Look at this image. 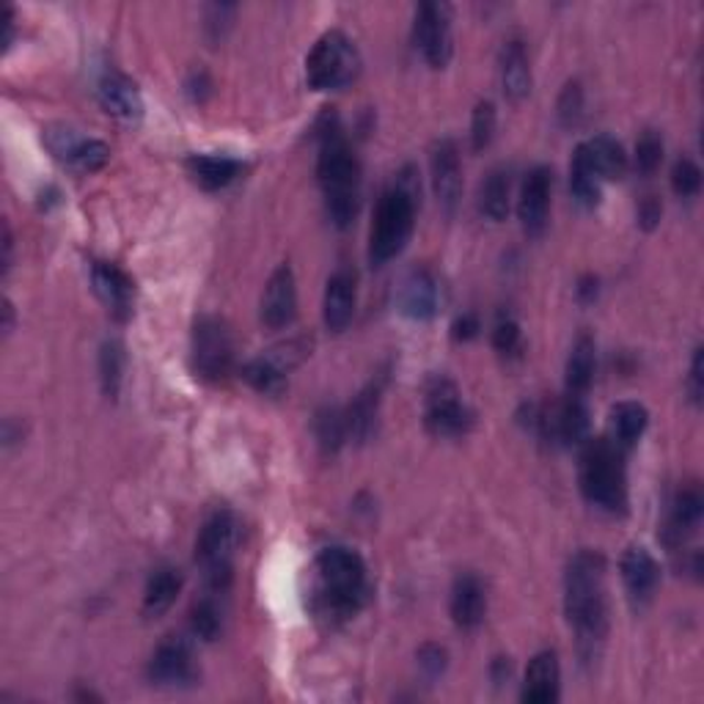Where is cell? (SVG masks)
<instances>
[{"label": "cell", "instance_id": "obj_1", "mask_svg": "<svg viewBox=\"0 0 704 704\" xmlns=\"http://www.w3.org/2000/svg\"><path fill=\"white\" fill-rule=\"evenodd\" d=\"M564 611L578 636L586 658H595L608 633L606 558L597 551H580L569 558L564 575Z\"/></svg>", "mask_w": 704, "mask_h": 704}, {"label": "cell", "instance_id": "obj_2", "mask_svg": "<svg viewBox=\"0 0 704 704\" xmlns=\"http://www.w3.org/2000/svg\"><path fill=\"white\" fill-rule=\"evenodd\" d=\"M317 177L326 193L328 215L339 228H348L361 204V166L337 121H331L322 132Z\"/></svg>", "mask_w": 704, "mask_h": 704}, {"label": "cell", "instance_id": "obj_3", "mask_svg": "<svg viewBox=\"0 0 704 704\" xmlns=\"http://www.w3.org/2000/svg\"><path fill=\"white\" fill-rule=\"evenodd\" d=\"M625 451L614 440H586L580 455V493L589 504L606 512H625L628 506V479H625Z\"/></svg>", "mask_w": 704, "mask_h": 704}, {"label": "cell", "instance_id": "obj_4", "mask_svg": "<svg viewBox=\"0 0 704 704\" xmlns=\"http://www.w3.org/2000/svg\"><path fill=\"white\" fill-rule=\"evenodd\" d=\"M317 573H320L322 600L337 617H352L366 602V564L350 547H326L317 558Z\"/></svg>", "mask_w": 704, "mask_h": 704}, {"label": "cell", "instance_id": "obj_5", "mask_svg": "<svg viewBox=\"0 0 704 704\" xmlns=\"http://www.w3.org/2000/svg\"><path fill=\"white\" fill-rule=\"evenodd\" d=\"M413 223H416L413 190L405 182L385 190L377 201L372 234H369V259H372V265H385V262L402 254V248H405L413 234Z\"/></svg>", "mask_w": 704, "mask_h": 704}, {"label": "cell", "instance_id": "obj_6", "mask_svg": "<svg viewBox=\"0 0 704 704\" xmlns=\"http://www.w3.org/2000/svg\"><path fill=\"white\" fill-rule=\"evenodd\" d=\"M361 72V55L350 36L342 31H328L306 61V77L317 92H339L348 88Z\"/></svg>", "mask_w": 704, "mask_h": 704}, {"label": "cell", "instance_id": "obj_7", "mask_svg": "<svg viewBox=\"0 0 704 704\" xmlns=\"http://www.w3.org/2000/svg\"><path fill=\"white\" fill-rule=\"evenodd\" d=\"M234 545H237V521L228 512H215L195 540V562L212 595H221L232 584Z\"/></svg>", "mask_w": 704, "mask_h": 704}, {"label": "cell", "instance_id": "obj_8", "mask_svg": "<svg viewBox=\"0 0 704 704\" xmlns=\"http://www.w3.org/2000/svg\"><path fill=\"white\" fill-rule=\"evenodd\" d=\"M424 424L438 438H460L471 429L473 413L462 402L460 391L451 380L435 377L424 399Z\"/></svg>", "mask_w": 704, "mask_h": 704}, {"label": "cell", "instance_id": "obj_9", "mask_svg": "<svg viewBox=\"0 0 704 704\" xmlns=\"http://www.w3.org/2000/svg\"><path fill=\"white\" fill-rule=\"evenodd\" d=\"M234 344L226 322L201 317L193 328V366L204 380H223L232 372Z\"/></svg>", "mask_w": 704, "mask_h": 704}, {"label": "cell", "instance_id": "obj_10", "mask_svg": "<svg viewBox=\"0 0 704 704\" xmlns=\"http://www.w3.org/2000/svg\"><path fill=\"white\" fill-rule=\"evenodd\" d=\"M413 39L422 50L424 61L433 70H444L455 53V39H451V9L446 3H422L413 22Z\"/></svg>", "mask_w": 704, "mask_h": 704}, {"label": "cell", "instance_id": "obj_11", "mask_svg": "<svg viewBox=\"0 0 704 704\" xmlns=\"http://www.w3.org/2000/svg\"><path fill=\"white\" fill-rule=\"evenodd\" d=\"M44 143L61 163L81 174H94V171L105 169L110 160L108 143L97 141V138H81L64 127L44 132Z\"/></svg>", "mask_w": 704, "mask_h": 704}, {"label": "cell", "instance_id": "obj_12", "mask_svg": "<svg viewBox=\"0 0 704 704\" xmlns=\"http://www.w3.org/2000/svg\"><path fill=\"white\" fill-rule=\"evenodd\" d=\"M149 678H152L154 685H163V689L193 685L195 678H199V669H195V655L190 641L179 639V636L166 639L154 650L152 661H149Z\"/></svg>", "mask_w": 704, "mask_h": 704}, {"label": "cell", "instance_id": "obj_13", "mask_svg": "<svg viewBox=\"0 0 704 704\" xmlns=\"http://www.w3.org/2000/svg\"><path fill=\"white\" fill-rule=\"evenodd\" d=\"M396 303H399L402 314L410 317V320H433L440 311V303H444V289H440V281L433 270L413 267L399 281Z\"/></svg>", "mask_w": 704, "mask_h": 704}, {"label": "cell", "instance_id": "obj_14", "mask_svg": "<svg viewBox=\"0 0 704 704\" xmlns=\"http://www.w3.org/2000/svg\"><path fill=\"white\" fill-rule=\"evenodd\" d=\"M536 424L542 427V435L551 438L553 444L580 446L589 440V407H586L584 396L569 394L556 407L542 413Z\"/></svg>", "mask_w": 704, "mask_h": 704}, {"label": "cell", "instance_id": "obj_15", "mask_svg": "<svg viewBox=\"0 0 704 704\" xmlns=\"http://www.w3.org/2000/svg\"><path fill=\"white\" fill-rule=\"evenodd\" d=\"M551 188L553 174L545 166H536L526 174L521 188V201H518V215L521 226L529 237H540L547 226V212H551Z\"/></svg>", "mask_w": 704, "mask_h": 704}, {"label": "cell", "instance_id": "obj_16", "mask_svg": "<svg viewBox=\"0 0 704 704\" xmlns=\"http://www.w3.org/2000/svg\"><path fill=\"white\" fill-rule=\"evenodd\" d=\"M298 314V289H295V273L289 265H281L267 281L262 295V322L273 331L292 326Z\"/></svg>", "mask_w": 704, "mask_h": 704}, {"label": "cell", "instance_id": "obj_17", "mask_svg": "<svg viewBox=\"0 0 704 704\" xmlns=\"http://www.w3.org/2000/svg\"><path fill=\"white\" fill-rule=\"evenodd\" d=\"M355 300H358V276L350 267H339L331 278H328L326 303H322V317H326L328 331L342 333L355 317Z\"/></svg>", "mask_w": 704, "mask_h": 704}, {"label": "cell", "instance_id": "obj_18", "mask_svg": "<svg viewBox=\"0 0 704 704\" xmlns=\"http://www.w3.org/2000/svg\"><path fill=\"white\" fill-rule=\"evenodd\" d=\"M429 166H433L435 195H438L440 206L451 212L462 195V166L457 143L451 138H444V141L435 143Z\"/></svg>", "mask_w": 704, "mask_h": 704}, {"label": "cell", "instance_id": "obj_19", "mask_svg": "<svg viewBox=\"0 0 704 704\" xmlns=\"http://www.w3.org/2000/svg\"><path fill=\"white\" fill-rule=\"evenodd\" d=\"M94 292L99 295L108 311L119 320H127L132 314V303H136V284L127 276L121 267L110 265V262H97L92 270Z\"/></svg>", "mask_w": 704, "mask_h": 704}, {"label": "cell", "instance_id": "obj_20", "mask_svg": "<svg viewBox=\"0 0 704 704\" xmlns=\"http://www.w3.org/2000/svg\"><path fill=\"white\" fill-rule=\"evenodd\" d=\"M99 105L105 108V114L116 116L121 121H138L143 116V97L138 92L136 81H130L121 72H108V75L99 81L97 88Z\"/></svg>", "mask_w": 704, "mask_h": 704}, {"label": "cell", "instance_id": "obj_21", "mask_svg": "<svg viewBox=\"0 0 704 704\" xmlns=\"http://www.w3.org/2000/svg\"><path fill=\"white\" fill-rule=\"evenodd\" d=\"M622 580L630 600L639 602V606L650 602L658 589V580H661V567H658L655 556L647 547H628L622 556Z\"/></svg>", "mask_w": 704, "mask_h": 704}, {"label": "cell", "instance_id": "obj_22", "mask_svg": "<svg viewBox=\"0 0 704 704\" xmlns=\"http://www.w3.org/2000/svg\"><path fill=\"white\" fill-rule=\"evenodd\" d=\"M558 689H562L558 658L553 652H540V655L531 658L521 700L526 704H553L558 700Z\"/></svg>", "mask_w": 704, "mask_h": 704}, {"label": "cell", "instance_id": "obj_23", "mask_svg": "<svg viewBox=\"0 0 704 704\" xmlns=\"http://www.w3.org/2000/svg\"><path fill=\"white\" fill-rule=\"evenodd\" d=\"M484 614H488V595L477 575L466 573L455 580L451 586V619L457 628L473 630L482 625Z\"/></svg>", "mask_w": 704, "mask_h": 704}, {"label": "cell", "instance_id": "obj_24", "mask_svg": "<svg viewBox=\"0 0 704 704\" xmlns=\"http://www.w3.org/2000/svg\"><path fill=\"white\" fill-rule=\"evenodd\" d=\"M578 152L600 182L602 179H622L628 171V154H625L622 143L614 141L611 136L589 138V141L580 143Z\"/></svg>", "mask_w": 704, "mask_h": 704}, {"label": "cell", "instance_id": "obj_25", "mask_svg": "<svg viewBox=\"0 0 704 704\" xmlns=\"http://www.w3.org/2000/svg\"><path fill=\"white\" fill-rule=\"evenodd\" d=\"M501 86L504 97L512 103H521L531 92V64L526 44L521 39H510L501 50Z\"/></svg>", "mask_w": 704, "mask_h": 704}, {"label": "cell", "instance_id": "obj_26", "mask_svg": "<svg viewBox=\"0 0 704 704\" xmlns=\"http://www.w3.org/2000/svg\"><path fill=\"white\" fill-rule=\"evenodd\" d=\"M179 591H182V573H179V569H154V575L147 584V591H143V614L152 619L163 617V614L177 602Z\"/></svg>", "mask_w": 704, "mask_h": 704}, {"label": "cell", "instance_id": "obj_27", "mask_svg": "<svg viewBox=\"0 0 704 704\" xmlns=\"http://www.w3.org/2000/svg\"><path fill=\"white\" fill-rule=\"evenodd\" d=\"M650 424V413L639 402H619L611 410V440L622 451L633 449Z\"/></svg>", "mask_w": 704, "mask_h": 704}, {"label": "cell", "instance_id": "obj_28", "mask_svg": "<svg viewBox=\"0 0 704 704\" xmlns=\"http://www.w3.org/2000/svg\"><path fill=\"white\" fill-rule=\"evenodd\" d=\"M188 169L201 188L221 190L237 179L243 166H239V160L226 158V154H193L188 160Z\"/></svg>", "mask_w": 704, "mask_h": 704}, {"label": "cell", "instance_id": "obj_29", "mask_svg": "<svg viewBox=\"0 0 704 704\" xmlns=\"http://www.w3.org/2000/svg\"><path fill=\"white\" fill-rule=\"evenodd\" d=\"M597 369V348L591 337H580L573 344V352L567 358V391L573 396H584L595 380Z\"/></svg>", "mask_w": 704, "mask_h": 704}, {"label": "cell", "instance_id": "obj_30", "mask_svg": "<svg viewBox=\"0 0 704 704\" xmlns=\"http://www.w3.org/2000/svg\"><path fill=\"white\" fill-rule=\"evenodd\" d=\"M377 405H380V385H369L366 391L358 394V399L348 407V433L350 440H369L377 424Z\"/></svg>", "mask_w": 704, "mask_h": 704}, {"label": "cell", "instance_id": "obj_31", "mask_svg": "<svg viewBox=\"0 0 704 704\" xmlns=\"http://www.w3.org/2000/svg\"><path fill=\"white\" fill-rule=\"evenodd\" d=\"M243 377L245 383L254 391L265 396H281L284 388H287V372L278 361L273 358H256V361H248L243 366Z\"/></svg>", "mask_w": 704, "mask_h": 704}, {"label": "cell", "instance_id": "obj_32", "mask_svg": "<svg viewBox=\"0 0 704 704\" xmlns=\"http://www.w3.org/2000/svg\"><path fill=\"white\" fill-rule=\"evenodd\" d=\"M479 210L490 217V221H504L510 212V174L504 169L490 171V177L482 182L479 190Z\"/></svg>", "mask_w": 704, "mask_h": 704}, {"label": "cell", "instance_id": "obj_33", "mask_svg": "<svg viewBox=\"0 0 704 704\" xmlns=\"http://www.w3.org/2000/svg\"><path fill=\"white\" fill-rule=\"evenodd\" d=\"M702 510H704V499L696 488H685L680 490L678 499L672 504V518H669V531L672 536L683 540L685 534H691L702 521Z\"/></svg>", "mask_w": 704, "mask_h": 704}, {"label": "cell", "instance_id": "obj_34", "mask_svg": "<svg viewBox=\"0 0 704 704\" xmlns=\"http://www.w3.org/2000/svg\"><path fill=\"white\" fill-rule=\"evenodd\" d=\"M314 433L317 440L326 451H339L344 446V440H350L348 433V410L342 407H322L314 418Z\"/></svg>", "mask_w": 704, "mask_h": 704}, {"label": "cell", "instance_id": "obj_35", "mask_svg": "<svg viewBox=\"0 0 704 704\" xmlns=\"http://www.w3.org/2000/svg\"><path fill=\"white\" fill-rule=\"evenodd\" d=\"M569 190H573L575 201L584 206H595L600 201V179L586 166L578 149H575L573 163H569Z\"/></svg>", "mask_w": 704, "mask_h": 704}, {"label": "cell", "instance_id": "obj_36", "mask_svg": "<svg viewBox=\"0 0 704 704\" xmlns=\"http://www.w3.org/2000/svg\"><path fill=\"white\" fill-rule=\"evenodd\" d=\"M121 374H125V350L119 342H108L99 355V380H103L105 396L114 399L121 388Z\"/></svg>", "mask_w": 704, "mask_h": 704}, {"label": "cell", "instance_id": "obj_37", "mask_svg": "<svg viewBox=\"0 0 704 704\" xmlns=\"http://www.w3.org/2000/svg\"><path fill=\"white\" fill-rule=\"evenodd\" d=\"M190 628H193V633L204 641H215L217 636H221L223 617L221 608H217V602L212 600V597H204V600L195 602L193 611H190Z\"/></svg>", "mask_w": 704, "mask_h": 704}, {"label": "cell", "instance_id": "obj_38", "mask_svg": "<svg viewBox=\"0 0 704 704\" xmlns=\"http://www.w3.org/2000/svg\"><path fill=\"white\" fill-rule=\"evenodd\" d=\"M495 136V105L490 99H482V103L473 108V119H471V147L473 152H482V149L490 147Z\"/></svg>", "mask_w": 704, "mask_h": 704}, {"label": "cell", "instance_id": "obj_39", "mask_svg": "<svg viewBox=\"0 0 704 704\" xmlns=\"http://www.w3.org/2000/svg\"><path fill=\"white\" fill-rule=\"evenodd\" d=\"M663 163V138L655 130H647L636 143V169L639 174H655L658 166Z\"/></svg>", "mask_w": 704, "mask_h": 704}, {"label": "cell", "instance_id": "obj_40", "mask_svg": "<svg viewBox=\"0 0 704 704\" xmlns=\"http://www.w3.org/2000/svg\"><path fill=\"white\" fill-rule=\"evenodd\" d=\"M672 188L680 199H694L702 190V169L691 158H680L672 171Z\"/></svg>", "mask_w": 704, "mask_h": 704}, {"label": "cell", "instance_id": "obj_41", "mask_svg": "<svg viewBox=\"0 0 704 704\" xmlns=\"http://www.w3.org/2000/svg\"><path fill=\"white\" fill-rule=\"evenodd\" d=\"M493 348L501 355H518L521 350V326L512 317H501L493 328Z\"/></svg>", "mask_w": 704, "mask_h": 704}, {"label": "cell", "instance_id": "obj_42", "mask_svg": "<svg viewBox=\"0 0 704 704\" xmlns=\"http://www.w3.org/2000/svg\"><path fill=\"white\" fill-rule=\"evenodd\" d=\"M584 110V97H580V86L578 83H569L562 92V99H558V119H562L564 127L578 125V116Z\"/></svg>", "mask_w": 704, "mask_h": 704}, {"label": "cell", "instance_id": "obj_43", "mask_svg": "<svg viewBox=\"0 0 704 704\" xmlns=\"http://www.w3.org/2000/svg\"><path fill=\"white\" fill-rule=\"evenodd\" d=\"M418 666H422V672L427 674V678H438V674H444L446 669V650L438 644H427L418 650Z\"/></svg>", "mask_w": 704, "mask_h": 704}, {"label": "cell", "instance_id": "obj_44", "mask_svg": "<svg viewBox=\"0 0 704 704\" xmlns=\"http://www.w3.org/2000/svg\"><path fill=\"white\" fill-rule=\"evenodd\" d=\"M689 394L694 405H700L704 394V352L702 348L694 352V361H691V374H689Z\"/></svg>", "mask_w": 704, "mask_h": 704}, {"label": "cell", "instance_id": "obj_45", "mask_svg": "<svg viewBox=\"0 0 704 704\" xmlns=\"http://www.w3.org/2000/svg\"><path fill=\"white\" fill-rule=\"evenodd\" d=\"M234 17V6H210L206 9V31L215 39L223 36V28H228Z\"/></svg>", "mask_w": 704, "mask_h": 704}, {"label": "cell", "instance_id": "obj_46", "mask_svg": "<svg viewBox=\"0 0 704 704\" xmlns=\"http://www.w3.org/2000/svg\"><path fill=\"white\" fill-rule=\"evenodd\" d=\"M661 215H663L661 201H658L655 195H647V199L641 201V206H639V221H641V226H644V228L658 226V221H661Z\"/></svg>", "mask_w": 704, "mask_h": 704}, {"label": "cell", "instance_id": "obj_47", "mask_svg": "<svg viewBox=\"0 0 704 704\" xmlns=\"http://www.w3.org/2000/svg\"><path fill=\"white\" fill-rule=\"evenodd\" d=\"M479 333V317L477 314H466L455 322V339L457 342H468Z\"/></svg>", "mask_w": 704, "mask_h": 704}, {"label": "cell", "instance_id": "obj_48", "mask_svg": "<svg viewBox=\"0 0 704 704\" xmlns=\"http://www.w3.org/2000/svg\"><path fill=\"white\" fill-rule=\"evenodd\" d=\"M597 292H600V281H597L595 276H584L578 281V298L584 300V303H591V300L597 298Z\"/></svg>", "mask_w": 704, "mask_h": 704}, {"label": "cell", "instance_id": "obj_49", "mask_svg": "<svg viewBox=\"0 0 704 704\" xmlns=\"http://www.w3.org/2000/svg\"><path fill=\"white\" fill-rule=\"evenodd\" d=\"M188 88H190V94H193V99H204V94L210 92V81H206V75L204 72H201V75H193V81L188 83Z\"/></svg>", "mask_w": 704, "mask_h": 704}, {"label": "cell", "instance_id": "obj_50", "mask_svg": "<svg viewBox=\"0 0 704 704\" xmlns=\"http://www.w3.org/2000/svg\"><path fill=\"white\" fill-rule=\"evenodd\" d=\"M11 248H14V243H11V228L9 223H3V270L9 273L11 267Z\"/></svg>", "mask_w": 704, "mask_h": 704}]
</instances>
